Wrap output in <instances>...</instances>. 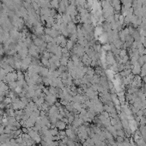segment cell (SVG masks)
<instances>
[{
	"instance_id": "6da1fadb",
	"label": "cell",
	"mask_w": 146,
	"mask_h": 146,
	"mask_svg": "<svg viewBox=\"0 0 146 146\" xmlns=\"http://www.w3.org/2000/svg\"><path fill=\"white\" fill-rule=\"evenodd\" d=\"M45 102L47 103L50 106H53L57 102V96L54 94H46L45 95Z\"/></svg>"
},
{
	"instance_id": "3957f363",
	"label": "cell",
	"mask_w": 146,
	"mask_h": 146,
	"mask_svg": "<svg viewBox=\"0 0 146 146\" xmlns=\"http://www.w3.org/2000/svg\"><path fill=\"white\" fill-rule=\"evenodd\" d=\"M49 132L52 136H57L58 134V132H59V131H58L56 127H53V128L49 129Z\"/></svg>"
},
{
	"instance_id": "7a4b0ae2",
	"label": "cell",
	"mask_w": 146,
	"mask_h": 146,
	"mask_svg": "<svg viewBox=\"0 0 146 146\" xmlns=\"http://www.w3.org/2000/svg\"><path fill=\"white\" fill-rule=\"evenodd\" d=\"M66 123L63 121L62 119H58L55 123V127L58 129V131H65V129L67 128L66 127Z\"/></svg>"
}]
</instances>
